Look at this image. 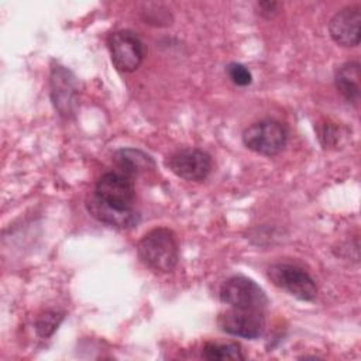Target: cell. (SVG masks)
I'll use <instances>...</instances> for the list:
<instances>
[{
	"label": "cell",
	"mask_w": 361,
	"mask_h": 361,
	"mask_svg": "<svg viewBox=\"0 0 361 361\" xmlns=\"http://www.w3.org/2000/svg\"><path fill=\"white\" fill-rule=\"evenodd\" d=\"M361 7L353 4L337 11L330 23L329 32L333 41L341 47H357L360 44Z\"/></svg>",
	"instance_id": "obj_10"
},
{
	"label": "cell",
	"mask_w": 361,
	"mask_h": 361,
	"mask_svg": "<svg viewBox=\"0 0 361 361\" xmlns=\"http://www.w3.org/2000/svg\"><path fill=\"white\" fill-rule=\"evenodd\" d=\"M137 252L140 259L152 271L172 272L179 259V245L172 230L158 227L148 231L138 243Z\"/></svg>",
	"instance_id": "obj_1"
},
{
	"label": "cell",
	"mask_w": 361,
	"mask_h": 361,
	"mask_svg": "<svg viewBox=\"0 0 361 361\" xmlns=\"http://www.w3.org/2000/svg\"><path fill=\"white\" fill-rule=\"evenodd\" d=\"M337 134V128L333 127V126H324L323 130L320 131V141L324 147H330L333 144L337 142L338 137L336 135Z\"/></svg>",
	"instance_id": "obj_17"
},
{
	"label": "cell",
	"mask_w": 361,
	"mask_h": 361,
	"mask_svg": "<svg viewBox=\"0 0 361 361\" xmlns=\"http://www.w3.org/2000/svg\"><path fill=\"white\" fill-rule=\"evenodd\" d=\"M63 320V313L58 310H47L41 313L35 320V331L41 337H49L58 329L61 322Z\"/></svg>",
	"instance_id": "obj_15"
},
{
	"label": "cell",
	"mask_w": 361,
	"mask_h": 361,
	"mask_svg": "<svg viewBox=\"0 0 361 361\" xmlns=\"http://www.w3.org/2000/svg\"><path fill=\"white\" fill-rule=\"evenodd\" d=\"M49 86L55 110L62 117H71L78 104L79 87L76 76L68 68L56 63L51 68Z\"/></svg>",
	"instance_id": "obj_8"
},
{
	"label": "cell",
	"mask_w": 361,
	"mask_h": 361,
	"mask_svg": "<svg viewBox=\"0 0 361 361\" xmlns=\"http://www.w3.org/2000/svg\"><path fill=\"white\" fill-rule=\"evenodd\" d=\"M202 357L209 361H226V360H244L240 344L237 343H214L209 341L202 348Z\"/></svg>",
	"instance_id": "obj_14"
},
{
	"label": "cell",
	"mask_w": 361,
	"mask_h": 361,
	"mask_svg": "<svg viewBox=\"0 0 361 361\" xmlns=\"http://www.w3.org/2000/svg\"><path fill=\"white\" fill-rule=\"evenodd\" d=\"M212 157L199 148H180L166 159V166L176 176L193 182L206 179L212 171Z\"/></svg>",
	"instance_id": "obj_7"
},
{
	"label": "cell",
	"mask_w": 361,
	"mask_h": 361,
	"mask_svg": "<svg viewBox=\"0 0 361 361\" xmlns=\"http://www.w3.org/2000/svg\"><path fill=\"white\" fill-rule=\"evenodd\" d=\"M243 142L248 149L259 155L275 157L286 147L288 130L278 120L264 118L243 131Z\"/></svg>",
	"instance_id": "obj_2"
},
{
	"label": "cell",
	"mask_w": 361,
	"mask_h": 361,
	"mask_svg": "<svg viewBox=\"0 0 361 361\" xmlns=\"http://www.w3.org/2000/svg\"><path fill=\"white\" fill-rule=\"evenodd\" d=\"M113 65L126 73H131L140 68L144 61L145 48L140 37L131 30H118L107 37Z\"/></svg>",
	"instance_id": "obj_5"
},
{
	"label": "cell",
	"mask_w": 361,
	"mask_h": 361,
	"mask_svg": "<svg viewBox=\"0 0 361 361\" xmlns=\"http://www.w3.org/2000/svg\"><path fill=\"white\" fill-rule=\"evenodd\" d=\"M220 300L230 307L252 309L264 312L268 305V298L264 289L252 279L234 275L228 278L220 288Z\"/></svg>",
	"instance_id": "obj_4"
},
{
	"label": "cell",
	"mask_w": 361,
	"mask_h": 361,
	"mask_svg": "<svg viewBox=\"0 0 361 361\" xmlns=\"http://www.w3.org/2000/svg\"><path fill=\"white\" fill-rule=\"evenodd\" d=\"M360 63L357 61L343 63L334 76L337 92L350 103L357 104L360 100Z\"/></svg>",
	"instance_id": "obj_13"
},
{
	"label": "cell",
	"mask_w": 361,
	"mask_h": 361,
	"mask_svg": "<svg viewBox=\"0 0 361 361\" xmlns=\"http://www.w3.org/2000/svg\"><path fill=\"white\" fill-rule=\"evenodd\" d=\"M268 278L271 282L286 290L289 295L299 300L310 302L317 295V286L314 279L300 267L293 264H275L268 269Z\"/></svg>",
	"instance_id": "obj_6"
},
{
	"label": "cell",
	"mask_w": 361,
	"mask_h": 361,
	"mask_svg": "<svg viewBox=\"0 0 361 361\" xmlns=\"http://www.w3.org/2000/svg\"><path fill=\"white\" fill-rule=\"evenodd\" d=\"M230 80L237 86H248L252 82V75L247 66L238 62H231L226 68Z\"/></svg>",
	"instance_id": "obj_16"
},
{
	"label": "cell",
	"mask_w": 361,
	"mask_h": 361,
	"mask_svg": "<svg viewBox=\"0 0 361 361\" xmlns=\"http://www.w3.org/2000/svg\"><path fill=\"white\" fill-rule=\"evenodd\" d=\"M113 161L118 166V171L130 175L131 178L155 168L152 157L138 148H120L113 154Z\"/></svg>",
	"instance_id": "obj_12"
},
{
	"label": "cell",
	"mask_w": 361,
	"mask_h": 361,
	"mask_svg": "<svg viewBox=\"0 0 361 361\" xmlns=\"http://www.w3.org/2000/svg\"><path fill=\"white\" fill-rule=\"evenodd\" d=\"M258 6L261 8V14L269 17V16L276 13L278 3H275V1H261V3H258Z\"/></svg>",
	"instance_id": "obj_18"
},
{
	"label": "cell",
	"mask_w": 361,
	"mask_h": 361,
	"mask_svg": "<svg viewBox=\"0 0 361 361\" xmlns=\"http://www.w3.org/2000/svg\"><path fill=\"white\" fill-rule=\"evenodd\" d=\"M86 207L90 216H93L100 223H104L116 228H133L140 221V214L134 209L131 210H117L102 202H99L93 195L87 197Z\"/></svg>",
	"instance_id": "obj_11"
},
{
	"label": "cell",
	"mask_w": 361,
	"mask_h": 361,
	"mask_svg": "<svg viewBox=\"0 0 361 361\" xmlns=\"http://www.w3.org/2000/svg\"><path fill=\"white\" fill-rule=\"evenodd\" d=\"M93 196L117 210H131L135 199L133 178L121 171L103 173L96 185Z\"/></svg>",
	"instance_id": "obj_3"
},
{
	"label": "cell",
	"mask_w": 361,
	"mask_h": 361,
	"mask_svg": "<svg viewBox=\"0 0 361 361\" xmlns=\"http://www.w3.org/2000/svg\"><path fill=\"white\" fill-rule=\"evenodd\" d=\"M217 323L224 333L243 338H257L265 329L264 312L252 309L230 307L219 316Z\"/></svg>",
	"instance_id": "obj_9"
}]
</instances>
